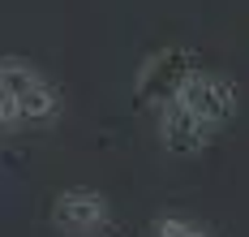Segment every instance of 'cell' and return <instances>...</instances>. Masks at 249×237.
<instances>
[{
    "label": "cell",
    "instance_id": "3957f363",
    "mask_svg": "<svg viewBox=\"0 0 249 237\" xmlns=\"http://www.w3.org/2000/svg\"><path fill=\"white\" fill-rule=\"evenodd\" d=\"M0 74L9 82V95H13V112H18V117L39 121V117H52V112H56V91H52L39 74L18 69V65H0Z\"/></svg>",
    "mask_w": 249,
    "mask_h": 237
},
{
    "label": "cell",
    "instance_id": "7a4b0ae2",
    "mask_svg": "<svg viewBox=\"0 0 249 237\" xmlns=\"http://www.w3.org/2000/svg\"><path fill=\"white\" fill-rule=\"evenodd\" d=\"M52 224L65 237H90L107 224V198L95 190H65L52 203Z\"/></svg>",
    "mask_w": 249,
    "mask_h": 237
},
{
    "label": "cell",
    "instance_id": "277c9868",
    "mask_svg": "<svg viewBox=\"0 0 249 237\" xmlns=\"http://www.w3.org/2000/svg\"><path fill=\"white\" fill-rule=\"evenodd\" d=\"M155 237H211L202 224H194V220H180V216H163L159 220V229H155Z\"/></svg>",
    "mask_w": 249,
    "mask_h": 237
},
{
    "label": "cell",
    "instance_id": "6da1fadb",
    "mask_svg": "<svg viewBox=\"0 0 249 237\" xmlns=\"http://www.w3.org/2000/svg\"><path fill=\"white\" fill-rule=\"evenodd\" d=\"M168 99L176 108H185L198 125H206V130L215 134L232 117V108H236V86L224 74H185L180 86H176Z\"/></svg>",
    "mask_w": 249,
    "mask_h": 237
}]
</instances>
